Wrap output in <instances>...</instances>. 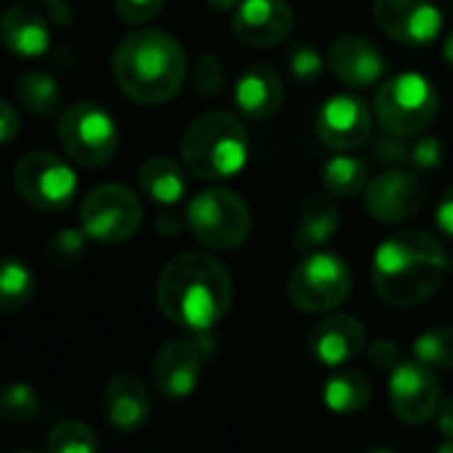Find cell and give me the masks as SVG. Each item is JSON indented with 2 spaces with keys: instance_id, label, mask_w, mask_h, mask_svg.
<instances>
[{
  "instance_id": "cell-39",
  "label": "cell",
  "mask_w": 453,
  "mask_h": 453,
  "mask_svg": "<svg viewBox=\"0 0 453 453\" xmlns=\"http://www.w3.org/2000/svg\"><path fill=\"white\" fill-rule=\"evenodd\" d=\"M17 134H19V115L4 96H0V144L17 139Z\"/></svg>"
},
{
  "instance_id": "cell-14",
  "label": "cell",
  "mask_w": 453,
  "mask_h": 453,
  "mask_svg": "<svg viewBox=\"0 0 453 453\" xmlns=\"http://www.w3.org/2000/svg\"><path fill=\"white\" fill-rule=\"evenodd\" d=\"M296 17L288 0H243L235 9L233 30L251 49H270L294 33Z\"/></svg>"
},
{
  "instance_id": "cell-42",
  "label": "cell",
  "mask_w": 453,
  "mask_h": 453,
  "mask_svg": "<svg viewBox=\"0 0 453 453\" xmlns=\"http://www.w3.org/2000/svg\"><path fill=\"white\" fill-rule=\"evenodd\" d=\"M208 4L219 12H230V9H238L243 0H208Z\"/></svg>"
},
{
  "instance_id": "cell-44",
  "label": "cell",
  "mask_w": 453,
  "mask_h": 453,
  "mask_svg": "<svg viewBox=\"0 0 453 453\" xmlns=\"http://www.w3.org/2000/svg\"><path fill=\"white\" fill-rule=\"evenodd\" d=\"M434 453H453V440H442Z\"/></svg>"
},
{
  "instance_id": "cell-19",
  "label": "cell",
  "mask_w": 453,
  "mask_h": 453,
  "mask_svg": "<svg viewBox=\"0 0 453 453\" xmlns=\"http://www.w3.org/2000/svg\"><path fill=\"white\" fill-rule=\"evenodd\" d=\"M0 41L12 54L33 59L49 51L51 30L38 9L27 4H14L0 14Z\"/></svg>"
},
{
  "instance_id": "cell-28",
  "label": "cell",
  "mask_w": 453,
  "mask_h": 453,
  "mask_svg": "<svg viewBox=\"0 0 453 453\" xmlns=\"http://www.w3.org/2000/svg\"><path fill=\"white\" fill-rule=\"evenodd\" d=\"M413 357L429 368H453V326L424 331L413 342Z\"/></svg>"
},
{
  "instance_id": "cell-10",
  "label": "cell",
  "mask_w": 453,
  "mask_h": 453,
  "mask_svg": "<svg viewBox=\"0 0 453 453\" xmlns=\"http://www.w3.org/2000/svg\"><path fill=\"white\" fill-rule=\"evenodd\" d=\"M14 187L33 208L43 213L65 211L78 189L75 171L54 152H27L14 168Z\"/></svg>"
},
{
  "instance_id": "cell-9",
  "label": "cell",
  "mask_w": 453,
  "mask_h": 453,
  "mask_svg": "<svg viewBox=\"0 0 453 453\" xmlns=\"http://www.w3.org/2000/svg\"><path fill=\"white\" fill-rule=\"evenodd\" d=\"M352 288V273L347 262L336 254H310L304 257L288 278V296L302 312H328L336 310Z\"/></svg>"
},
{
  "instance_id": "cell-30",
  "label": "cell",
  "mask_w": 453,
  "mask_h": 453,
  "mask_svg": "<svg viewBox=\"0 0 453 453\" xmlns=\"http://www.w3.org/2000/svg\"><path fill=\"white\" fill-rule=\"evenodd\" d=\"M49 453H99L94 429L83 421H62L49 432Z\"/></svg>"
},
{
  "instance_id": "cell-5",
  "label": "cell",
  "mask_w": 453,
  "mask_h": 453,
  "mask_svg": "<svg viewBox=\"0 0 453 453\" xmlns=\"http://www.w3.org/2000/svg\"><path fill=\"white\" fill-rule=\"evenodd\" d=\"M187 226L203 246L213 251H233L249 241L251 211L233 189L211 187L189 200Z\"/></svg>"
},
{
  "instance_id": "cell-2",
  "label": "cell",
  "mask_w": 453,
  "mask_h": 453,
  "mask_svg": "<svg viewBox=\"0 0 453 453\" xmlns=\"http://www.w3.org/2000/svg\"><path fill=\"white\" fill-rule=\"evenodd\" d=\"M448 270L450 259L434 235L426 230H403L376 249L373 291L389 307H418L440 291Z\"/></svg>"
},
{
  "instance_id": "cell-40",
  "label": "cell",
  "mask_w": 453,
  "mask_h": 453,
  "mask_svg": "<svg viewBox=\"0 0 453 453\" xmlns=\"http://www.w3.org/2000/svg\"><path fill=\"white\" fill-rule=\"evenodd\" d=\"M437 426H440V432L445 434V440H453V397L450 400H445L442 405H437Z\"/></svg>"
},
{
  "instance_id": "cell-25",
  "label": "cell",
  "mask_w": 453,
  "mask_h": 453,
  "mask_svg": "<svg viewBox=\"0 0 453 453\" xmlns=\"http://www.w3.org/2000/svg\"><path fill=\"white\" fill-rule=\"evenodd\" d=\"M323 400L336 413H357L371 400V381L360 371H336L323 384Z\"/></svg>"
},
{
  "instance_id": "cell-47",
  "label": "cell",
  "mask_w": 453,
  "mask_h": 453,
  "mask_svg": "<svg viewBox=\"0 0 453 453\" xmlns=\"http://www.w3.org/2000/svg\"><path fill=\"white\" fill-rule=\"evenodd\" d=\"M448 9H450V12H453V0H448Z\"/></svg>"
},
{
  "instance_id": "cell-46",
  "label": "cell",
  "mask_w": 453,
  "mask_h": 453,
  "mask_svg": "<svg viewBox=\"0 0 453 453\" xmlns=\"http://www.w3.org/2000/svg\"><path fill=\"white\" fill-rule=\"evenodd\" d=\"M14 453H38V450H14Z\"/></svg>"
},
{
  "instance_id": "cell-13",
  "label": "cell",
  "mask_w": 453,
  "mask_h": 453,
  "mask_svg": "<svg viewBox=\"0 0 453 453\" xmlns=\"http://www.w3.org/2000/svg\"><path fill=\"white\" fill-rule=\"evenodd\" d=\"M426 203V189L408 171H384L365 184V211L381 224L413 219Z\"/></svg>"
},
{
  "instance_id": "cell-15",
  "label": "cell",
  "mask_w": 453,
  "mask_h": 453,
  "mask_svg": "<svg viewBox=\"0 0 453 453\" xmlns=\"http://www.w3.org/2000/svg\"><path fill=\"white\" fill-rule=\"evenodd\" d=\"M203 368V349L197 342L173 339L163 344L152 360V381L168 400H184L195 392Z\"/></svg>"
},
{
  "instance_id": "cell-16",
  "label": "cell",
  "mask_w": 453,
  "mask_h": 453,
  "mask_svg": "<svg viewBox=\"0 0 453 453\" xmlns=\"http://www.w3.org/2000/svg\"><path fill=\"white\" fill-rule=\"evenodd\" d=\"M318 134L331 150H355L371 136V112L360 96H331L318 115Z\"/></svg>"
},
{
  "instance_id": "cell-32",
  "label": "cell",
  "mask_w": 453,
  "mask_h": 453,
  "mask_svg": "<svg viewBox=\"0 0 453 453\" xmlns=\"http://www.w3.org/2000/svg\"><path fill=\"white\" fill-rule=\"evenodd\" d=\"M195 88L203 94V96H216L221 88H224V70H221V62L213 57V54H200L197 62H195Z\"/></svg>"
},
{
  "instance_id": "cell-1",
  "label": "cell",
  "mask_w": 453,
  "mask_h": 453,
  "mask_svg": "<svg viewBox=\"0 0 453 453\" xmlns=\"http://www.w3.org/2000/svg\"><path fill=\"white\" fill-rule=\"evenodd\" d=\"M155 302L171 323L205 334L230 312L233 278L219 259L200 251H187L163 267Z\"/></svg>"
},
{
  "instance_id": "cell-21",
  "label": "cell",
  "mask_w": 453,
  "mask_h": 453,
  "mask_svg": "<svg viewBox=\"0 0 453 453\" xmlns=\"http://www.w3.org/2000/svg\"><path fill=\"white\" fill-rule=\"evenodd\" d=\"M104 416L120 432H134L150 418V395L136 373H118L104 389Z\"/></svg>"
},
{
  "instance_id": "cell-49",
  "label": "cell",
  "mask_w": 453,
  "mask_h": 453,
  "mask_svg": "<svg viewBox=\"0 0 453 453\" xmlns=\"http://www.w3.org/2000/svg\"><path fill=\"white\" fill-rule=\"evenodd\" d=\"M450 270H453V257H450Z\"/></svg>"
},
{
  "instance_id": "cell-45",
  "label": "cell",
  "mask_w": 453,
  "mask_h": 453,
  "mask_svg": "<svg viewBox=\"0 0 453 453\" xmlns=\"http://www.w3.org/2000/svg\"><path fill=\"white\" fill-rule=\"evenodd\" d=\"M368 453H397V450H389V448H376V450H368Z\"/></svg>"
},
{
  "instance_id": "cell-20",
  "label": "cell",
  "mask_w": 453,
  "mask_h": 453,
  "mask_svg": "<svg viewBox=\"0 0 453 453\" xmlns=\"http://www.w3.org/2000/svg\"><path fill=\"white\" fill-rule=\"evenodd\" d=\"M235 104L251 120H270L283 107V81L270 65H251L235 86Z\"/></svg>"
},
{
  "instance_id": "cell-26",
  "label": "cell",
  "mask_w": 453,
  "mask_h": 453,
  "mask_svg": "<svg viewBox=\"0 0 453 453\" xmlns=\"http://www.w3.org/2000/svg\"><path fill=\"white\" fill-rule=\"evenodd\" d=\"M17 99L25 110H30L33 115H54L62 104V94H59V83L46 75V73H22L14 83Z\"/></svg>"
},
{
  "instance_id": "cell-23",
  "label": "cell",
  "mask_w": 453,
  "mask_h": 453,
  "mask_svg": "<svg viewBox=\"0 0 453 453\" xmlns=\"http://www.w3.org/2000/svg\"><path fill=\"white\" fill-rule=\"evenodd\" d=\"M139 187L150 200L173 205L187 192V176L173 157L152 155L139 168Z\"/></svg>"
},
{
  "instance_id": "cell-22",
  "label": "cell",
  "mask_w": 453,
  "mask_h": 453,
  "mask_svg": "<svg viewBox=\"0 0 453 453\" xmlns=\"http://www.w3.org/2000/svg\"><path fill=\"white\" fill-rule=\"evenodd\" d=\"M339 230V208L331 195L312 192L302 200L294 226V249L312 251L328 243Z\"/></svg>"
},
{
  "instance_id": "cell-3",
  "label": "cell",
  "mask_w": 453,
  "mask_h": 453,
  "mask_svg": "<svg viewBox=\"0 0 453 453\" xmlns=\"http://www.w3.org/2000/svg\"><path fill=\"white\" fill-rule=\"evenodd\" d=\"M112 75L120 91L136 104H165L184 86L187 54L168 33L139 30L115 49Z\"/></svg>"
},
{
  "instance_id": "cell-43",
  "label": "cell",
  "mask_w": 453,
  "mask_h": 453,
  "mask_svg": "<svg viewBox=\"0 0 453 453\" xmlns=\"http://www.w3.org/2000/svg\"><path fill=\"white\" fill-rule=\"evenodd\" d=\"M442 59L453 67V30H450V35H448L445 43H442Z\"/></svg>"
},
{
  "instance_id": "cell-18",
  "label": "cell",
  "mask_w": 453,
  "mask_h": 453,
  "mask_svg": "<svg viewBox=\"0 0 453 453\" xmlns=\"http://www.w3.org/2000/svg\"><path fill=\"white\" fill-rule=\"evenodd\" d=\"M365 347V326L347 312L323 318L310 334V352L320 365L336 368L357 357Z\"/></svg>"
},
{
  "instance_id": "cell-11",
  "label": "cell",
  "mask_w": 453,
  "mask_h": 453,
  "mask_svg": "<svg viewBox=\"0 0 453 453\" xmlns=\"http://www.w3.org/2000/svg\"><path fill=\"white\" fill-rule=\"evenodd\" d=\"M389 403L400 421L413 426L426 424L440 405V381L434 371L418 360L400 363L389 373Z\"/></svg>"
},
{
  "instance_id": "cell-8",
  "label": "cell",
  "mask_w": 453,
  "mask_h": 453,
  "mask_svg": "<svg viewBox=\"0 0 453 453\" xmlns=\"http://www.w3.org/2000/svg\"><path fill=\"white\" fill-rule=\"evenodd\" d=\"M142 200L123 184L94 187L81 205V230L104 246L131 241L142 226Z\"/></svg>"
},
{
  "instance_id": "cell-36",
  "label": "cell",
  "mask_w": 453,
  "mask_h": 453,
  "mask_svg": "<svg viewBox=\"0 0 453 453\" xmlns=\"http://www.w3.org/2000/svg\"><path fill=\"white\" fill-rule=\"evenodd\" d=\"M368 357H371V363H373L379 371H389V373L403 363V360H400V349H397L392 342H387V339L373 342L371 349H368Z\"/></svg>"
},
{
  "instance_id": "cell-37",
  "label": "cell",
  "mask_w": 453,
  "mask_h": 453,
  "mask_svg": "<svg viewBox=\"0 0 453 453\" xmlns=\"http://www.w3.org/2000/svg\"><path fill=\"white\" fill-rule=\"evenodd\" d=\"M434 221L440 226V233L453 241V184L440 195V200L434 205Z\"/></svg>"
},
{
  "instance_id": "cell-7",
  "label": "cell",
  "mask_w": 453,
  "mask_h": 453,
  "mask_svg": "<svg viewBox=\"0 0 453 453\" xmlns=\"http://www.w3.org/2000/svg\"><path fill=\"white\" fill-rule=\"evenodd\" d=\"M59 142L67 157L83 168L107 165L120 144L112 115L94 104L78 102L59 115Z\"/></svg>"
},
{
  "instance_id": "cell-27",
  "label": "cell",
  "mask_w": 453,
  "mask_h": 453,
  "mask_svg": "<svg viewBox=\"0 0 453 453\" xmlns=\"http://www.w3.org/2000/svg\"><path fill=\"white\" fill-rule=\"evenodd\" d=\"M365 184H368V168L363 160H357L352 155H336L323 165V187L331 195L352 197V195L363 192Z\"/></svg>"
},
{
  "instance_id": "cell-17",
  "label": "cell",
  "mask_w": 453,
  "mask_h": 453,
  "mask_svg": "<svg viewBox=\"0 0 453 453\" xmlns=\"http://www.w3.org/2000/svg\"><path fill=\"white\" fill-rule=\"evenodd\" d=\"M328 67L349 88L376 86L387 73V62L381 51L360 35L336 38L328 49Z\"/></svg>"
},
{
  "instance_id": "cell-41",
  "label": "cell",
  "mask_w": 453,
  "mask_h": 453,
  "mask_svg": "<svg viewBox=\"0 0 453 453\" xmlns=\"http://www.w3.org/2000/svg\"><path fill=\"white\" fill-rule=\"evenodd\" d=\"M157 233L163 238H173L176 233H181V219L176 213H160V219H157Z\"/></svg>"
},
{
  "instance_id": "cell-35",
  "label": "cell",
  "mask_w": 453,
  "mask_h": 453,
  "mask_svg": "<svg viewBox=\"0 0 453 453\" xmlns=\"http://www.w3.org/2000/svg\"><path fill=\"white\" fill-rule=\"evenodd\" d=\"M408 160L421 168V171H432V168H440L442 165V144L437 136H424L418 139L411 152H408Z\"/></svg>"
},
{
  "instance_id": "cell-24",
  "label": "cell",
  "mask_w": 453,
  "mask_h": 453,
  "mask_svg": "<svg viewBox=\"0 0 453 453\" xmlns=\"http://www.w3.org/2000/svg\"><path fill=\"white\" fill-rule=\"evenodd\" d=\"M35 296V275L19 257L0 259V312L17 315Z\"/></svg>"
},
{
  "instance_id": "cell-31",
  "label": "cell",
  "mask_w": 453,
  "mask_h": 453,
  "mask_svg": "<svg viewBox=\"0 0 453 453\" xmlns=\"http://www.w3.org/2000/svg\"><path fill=\"white\" fill-rule=\"evenodd\" d=\"M86 233L83 230H59L46 243V259L51 267L70 270L86 257Z\"/></svg>"
},
{
  "instance_id": "cell-34",
  "label": "cell",
  "mask_w": 453,
  "mask_h": 453,
  "mask_svg": "<svg viewBox=\"0 0 453 453\" xmlns=\"http://www.w3.org/2000/svg\"><path fill=\"white\" fill-rule=\"evenodd\" d=\"M165 0H115V9L123 22L128 25H144L160 14Z\"/></svg>"
},
{
  "instance_id": "cell-4",
  "label": "cell",
  "mask_w": 453,
  "mask_h": 453,
  "mask_svg": "<svg viewBox=\"0 0 453 453\" xmlns=\"http://www.w3.org/2000/svg\"><path fill=\"white\" fill-rule=\"evenodd\" d=\"M181 157L197 179L235 176L249 160V134L230 112H205L187 126Z\"/></svg>"
},
{
  "instance_id": "cell-38",
  "label": "cell",
  "mask_w": 453,
  "mask_h": 453,
  "mask_svg": "<svg viewBox=\"0 0 453 453\" xmlns=\"http://www.w3.org/2000/svg\"><path fill=\"white\" fill-rule=\"evenodd\" d=\"M400 136H392V134H387V136H381L379 142H376V147H373V152H376V157L379 160H389V163H397V160H408V147L403 144V142H397Z\"/></svg>"
},
{
  "instance_id": "cell-29",
  "label": "cell",
  "mask_w": 453,
  "mask_h": 453,
  "mask_svg": "<svg viewBox=\"0 0 453 453\" xmlns=\"http://www.w3.org/2000/svg\"><path fill=\"white\" fill-rule=\"evenodd\" d=\"M38 413H41V397L30 384L14 381L0 389V418H6L12 424H27Z\"/></svg>"
},
{
  "instance_id": "cell-12",
  "label": "cell",
  "mask_w": 453,
  "mask_h": 453,
  "mask_svg": "<svg viewBox=\"0 0 453 453\" xmlns=\"http://www.w3.org/2000/svg\"><path fill=\"white\" fill-rule=\"evenodd\" d=\"M376 25L403 46H426L442 27V14L432 0H373Z\"/></svg>"
},
{
  "instance_id": "cell-33",
  "label": "cell",
  "mask_w": 453,
  "mask_h": 453,
  "mask_svg": "<svg viewBox=\"0 0 453 453\" xmlns=\"http://www.w3.org/2000/svg\"><path fill=\"white\" fill-rule=\"evenodd\" d=\"M291 75L299 81V83H304V86H310V83H315L318 78H320V73H323V62H320V54L310 46V43H299L294 51H291Z\"/></svg>"
},
{
  "instance_id": "cell-48",
  "label": "cell",
  "mask_w": 453,
  "mask_h": 453,
  "mask_svg": "<svg viewBox=\"0 0 453 453\" xmlns=\"http://www.w3.org/2000/svg\"><path fill=\"white\" fill-rule=\"evenodd\" d=\"M43 4H57V0H43Z\"/></svg>"
},
{
  "instance_id": "cell-6",
  "label": "cell",
  "mask_w": 453,
  "mask_h": 453,
  "mask_svg": "<svg viewBox=\"0 0 453 453\" xmlns=\"http://www.w3.org/2000/svg\"><path fill=\"white\" fill-rule=\"evenodd\" d=\"M437 107L440 96L434 83L418 73H403L384 81L373 96V110L381 128L400 139L424 131L434 120Z\"/></svg>"
}]
</instances>
